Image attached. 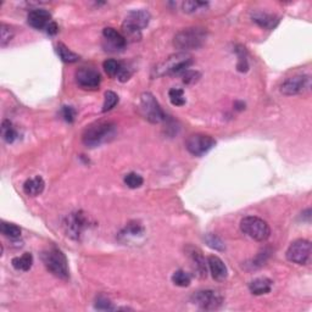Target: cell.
Segmentation results:
<instances>
[{"mask_svg":"<svg viewBox=\"0 0 312 312\" xmlns=\"http://www.w3.org/2000/svg\"><path fill=\"white\" fill-rule=\"evenodd\" d=\"M117 133V126L110 121H99L93 123L82 134V141L87 148L100 147L112 140Z\"/></svg>","mask_w":312,"mask_h":312,"instance_id":"cell-1","label":"cell"},{"mask_svg":"<svg viewBox=\"0 0 312 312\" xmlns=\"http://www.w3.org/2000/svg\"><path fill=\"white\" fill-rule=\"evenodd\" d=\"M43 264L52 276L60 278L63 280H67L70 278L69 261L65 254L60 249L51 246L44 250L41 255Z\"/></svg>","mask_w":312,"mask_h":312,"instance_id":"cell-2","label":"cell"},{"mask_svg":"<svg viewBox=\"0 0 312 312\" xmlns=\"http://www.w3.org/2000/svg\"><path fill=\"white\" fill-rule=\"evenodd\" d=\"M150 14L147 10L139 9V10L131 11L126 17L125 22L122 23V33L126 41L137 42L141 39V30L148 27L150 22Z\"/></svg>","mask_w":312,"mask_h":312,"instance_id":"cell-3","label":"cell"},{"mask_svg":"<svg viewBox=\"0 0 312 312\" xmlns=\"http://www.w3.org/2000/svg\"><path fill=\"white\" fill-rule=\"evenodd\" d=\"M208 32L202 27H188L179 31L174 38V45L182 51L196 50L205 44Z\"/></svg>","mask_w":312,"mask_h":312,"instance_id":"cell-4","label":"cell"},{"mask_svg":"<svg viewBox=\"0 0 312 312\" xmlns=\"http://www.w3.org/2000/svg\"><path fill=\"white\" fill-rule=\"evenodd\" d=\"M193 64V58L187 52H177V54L171 55L168 59H166L165 63L155 69L156 76H175L182 75L189 69L190 65Z\"/></svg>","mask_w":312,"mask_h":312,"instance_id":"cell-5","label":"cell"},{"mask_svg":"<svg viewBox=\"0 0 312 312\" xmlns=\"http://www.w3.org/2000/svg\"><path fill=\"white\" fill-rule=\"evenodd\" d=\"M240 230L256 242H266L271 236V228L267 222L256 216L244 217L240 222Z\"/></svg>","mask_w":312,"mask_h":312,"instance_id":"cell-6","label":"cell"},{"mask_svg":"<svg viewBox=\"0 0 312 312\" xmlns=\"http://www.w3.org/2000/svg\"><path fill=\"white\" fill-rule=\"evenodd\" d=\"M141 115L150 123H160L166 121V114L162 107L157 103V100L149 92L143 93L140 95V105H139Z\"/></svg>","mask_w":312,"mask_h":312,"instance_id":"cell-7","label":"cell"},{"mask_svg":"<svg viewBox=\"0 0 312 312\" xmlns=\"http://www.w3.org/2000/svg\"><path fill=\"white\" fill-rule=\"evenodd\" d=\"M89 218L83 211H75L70 214L64 222V228L66 232V236L72 238V239L78 240L81 239L86 231L88 230Z\"/></svg>","mask_w":312,"mask_h":312,"instance_id":"cell-8","label":"cell"},{"mask_svg":"<svg viewBox=\"0 0 312 312\" xmlns=\"http://www.w3.org/2000/svg\"><path fill=\"white\" fill-rule=\"evenodd\" d=\"M191 301L200 307L202 310L205 311H214L217 310L223 304V296L216 290L205 289L199 290V292L194 293L191 296Z\"/></svg>","mask_w":312,"mask_h":312,"instance_id":"cell-9","label":"cell"},{"mask_svg":"<svg viewBox=\"0 0 312 312\" xmlns=\"http://www.w3.org/2000/svg\"><path fill=\"white\" fill-rule=\"evenodd\" d=\"M216 145V140L208 134H191L185 140V148L194 156H203Z\"/></svg>","mask_w":312,"mask_h":312,"instance_id":"cell-10","label":"cell"},{"mask_svg":"<svg viewBox=\"0 0 312 312\" xmlns=\"http://www.w3.org/2000/svg\"><path fill=\"white\" fill-rule=\"evenodd\" d=\"M311 256V243L306 239L294 240L287 250V259L296 265H306Z\"/></svg>","mask_w":312,"mask_h":312,"instance_id":"cell-11","label":"cell"},{"mask_svg":"<svg viewBox=\"0 0 312 312\" xmlns=\"http://www.w3.org/2000/svg\"><path fill=\"white\" fill-rule=\"evenodd\" d=\"M311 87V77L307 75L294 76L287 78L280 86V93L287 97L298 95L307 92Z\"/></svg>","mask_w":312,"mask_h":312,"instance_id":"cell-12","label":"cell"},{"mask_svg":"<svg viewBox=\"0 0 312 312\" xmlns=\"http://www.w3.org/2000/svg\"><path fill=\"white\" fill-rule=\"evenodd\" d=\"M76 81L83 89L95 91L100 86L101 76L93 67H81L76 71Z\"/></svg>","mask_w":312,"mask_h":312,"instance_id":"cell-13","label":"cell"},{"mask_svg":"<svg viewBox=\"0 0 312 312\" xmlns=\"http://www.w3.org/2000/svg\"><path fill=\"white\" fill-rule=\"evenodd\" d=\"M103 37H104V42L106 43L105 44V50L109 51H121L125 49L126 44H127V41L123 37L122 33L117 32L115 29H111V27H106L103 31Z\"/></svg>","mask_w":312,"mask_h":312,"instance_id":"cell-14","label":"cell"},{"mask_svg":"<svg viewBox=\"0 0 312 312\" xmlns=\"http://www.w3.org/2000/svg\"><path fill=\"white\" fill-rule=\"evenodd\" d=\"M27 22L35 30H46L49 23L51 22V14L44 9H35L27 16Z\"/></svg>","mask_w":312,"mask_h":312,"instance_id":"cell-15","label":"cell"},{"mask_svg":"<svg viewBox=\"0 0 312 312\" xmlns=\"http://www.w3.org/2000/svg\"><path fill=\"white\" fill-rule=\"evenodd\" d=\"M185 251L190 258L191 262H193L194 270H195L197 276L206 278V276H208V262L204 259L202 250L194 248V246H187Z\"/></svg>","mask_w":312,"mask_h":312,"instance_id":"cell-16","label":"cell"},{"mask_svg":"<svg viewBox=\"0 0 312 312\" xmlns=\"http://www.w3.org/2000/svg\"><path fill=\"white\" fill-rule=\"evenodd\" d=\"M208 266L211 272V276L217 282H223L228 277V270L224 262L218 256L210 255L208 258Z\"/></svg>","mask_w":312,"mask_h":312,"instance_id":"cell-17","label":"cell"},{"mask_svg":"<svg viewBox=\"0 0 312 312\" xmlns=\"http://www.w3.org/2000/svg\"><path fill=\"white\" fill-rule=\"evenodd\" d=\"M45 182L41 176L27 179L23 184V191L29 196H38L44 191Z\"/></svg>","mask_w":312,"mask_h":312,"instance_id":"cell-18","label":"cell"},{"mask_svg":"<svg viewBox=\"0 0 312 312\" xmlns=\"http://www.w3.org/2000/svg\"><path fill=\"white\" fill-rule=\"evenodd\" d=\"M252 21L264 30H273L279 22V18L267 12L258 11L252 14Z\"/></svg>","mask_w":312,"mask_h":312,"instance_id":"cell-19","label":"cell"},{"mask_svg":"<svg viewBox=\"0 0 312 312\" xmlns=\"http://www.w3.org/2000/svg\"><path fill=\"white\" fill-rule=\"evenodd\" d=\"M272 286H273V282L268 278L261 277V278H256V279L250 282L249 284V289L251 292V294L254 295H264L268 294V293L272 290Z\"/></svg>","mask_w":312,"mask_h":312,"instance_id":"cell-20","label":"cell"},{"mask_svg":"<svg viewBox=\"0 0 312 312\" xmlns=\"http://www.w3.org/2000/svg\"><path fill=\"white\" fill-rule=\"evenodd\" d=\"M11 264L15 270L27 272L32 268L33 255L31 254V252H24L22 256H17V258L12 259Z\"/></svg>","mask_w":312,"mask_h":312,"instance_id":"cell-21","label":"cell"},{"mask_svg":"<svg viewBox=\"0 0 312 312\" xmlns=\"http://www.w3.org/2000/svg\"><path fill=\"white\" fill-rule=\"evenodd\" d=\"M56 52L61 60L66 64H73L79 60V55L76 54V52L71 51L66 45L63 44V43H59L56 45Z\"/></svg>","mask_w":312,"mask_h":312,"instance_id":"cell-22","label":"cell"},{"mask_svg":"<svg viewBox=\"0 0 312 312\" xmlns=\"http://www.w3.org/2000/svg\"><path fill=\"white\" fill-rule=\"evenodd\" d=\"M2 137L9 144L14 143L18 137L16 128L14 127V125L9 120H4L2 123Z\"/></svg>","mask_w":312,"mask_h":312,"instance_id":"cell-23","label":"cell"},{"mask_svg":"<svg viewBox=\"0 0 312 312\" xmlns=\"http://www.w3.org/2000/svg\"><path fill=\"white\" fill-rule=\"evenodd\" d=\"M236 54L238 56L237 70L239 72H248L249 70V60H248V52H246L245 46L237 45L236 46Z\"/></svg>","mask_w":312,"mask_h":312,"instance_id":"cell-24","label":"cell"},{"mask_svg":"<svg viewBox=\"0 0 312 312\" xmlns=\"http://www.w3.org/2000/svg\"><path fill=\"white\" fill-rule=\"evenodd\" d=\"M0 231H2V233L5 237L10 238V239H17V238L21 237V233H22V231H21L18 225L5 221H3L2 224H0Z\"/></svg>","mask_w":312,"mask_h":312,"instance_id":"cell-25","label":"cell"},{"mask_svg":"<svg viewBox=\"0 0 312 312\" xmlns=\"http://www.w3.org/2000/svg\"><path fill=\"white\" fill-rule=\"evenodd\" d=\"M172 283L175 286L181 287V288H185V287H189L191 283V277L189 273L183 270H178L176 271L174 274H172Z\"/></svg>","mask_w":312,"mask_h":312,"instance_id":"cell-26","label":"cell"},{"mask_svg":"<svg viewBox=\"0 0 312 312\" xmlns=\"http://www.w3.org/2000/svg\"><path fill=\"white\" fill-rule=\"evenodd\" d=\"M15 37V31L12 27L9 26L6 23L0 24V45L4 48L12 41V38Z\"/></svg>","mask_w":312,"mask_h":312,"instance_id":"cell-27","label":"cell"},{"mask_svg":"<svg viewBox=\"0 0 312 312\" xmlns=\"http://www.w3.org/2000/svg\"><path fill=\"white\" fill-rule=\"evenodd\" d=\"M144 233V227L141 223H139L137 221H132L126 225V228L122 232L123 237H139Z\"/></svg>","mask_w":312,"mask_h":312,"instance_id":"cell-28","label":"cell"},{"mask_svg":"<svg viewBox=\"0 0 312 312\" xmlns=\"http://www.w3.org/2000/svg\"><path fill=\"white\" fill-rule=\"evenodd\" d=\"M168 98L172 105L175 106H183L185 104V97H184V91L181 88H172L168 92Z\"/></svg>","mask_w":312,"mask_h":312,"instance_id":"cell-29","label":"cell"},{"mask_svg":"<svg viewBox=\"0 0 312 312\" xmlns=\"http://www.w3.org/2000/svg\"><path fill=\"white\" fill-rule=\"evenodd\" d=\"M204 239H205L206 244H208L211 249L217 250V251H224L225 246H224L223 240H222L218 236H216V234H212V233L206 234Z\"/></svg>","mask_w":312,"mask_h":312,"instance_id":"cell-30","label":"cell"},{"mask_svg":"<svg viewBox=\"0 0 312 312\" xmlns=\"http://www.w3.org/2000/svg\"><path fill=\"white\" fill-rule=\"evenodd\" d=\"M209 6V3L206 2H184L182 4V9H183L184 12L187 14H194V12L199 11V10H205L206 8Z\"/></svg>","mask_w":312,"mask_h":312,"instance_id":"cell-31","label":"cell"},{"mask_svg":"<svg viewBox=\"0 0 312 312\" xmlns=\"http://www.w3.org/2000/svg\"><path fill=\"white\" fill-rule=\"evenodd\" d=\"M105 99H104V105H103V112L112 110L119 103V95L115 92L107 91L105 92Z\"/></svg>","mask_w":312,"mask_h":312,"instance_id":"cell-32","label":"cell"},{"mask_svg":"<svg viewBox=\"0 0 312 312\" xmlns=\"http://www.w3.org/2000/svg\"><path fill=\"white\" fill-rule=\"evenodd\" d=\"M121 65L122 63H120V61L114 60V59H109V60L104 61L103 67L105 72H106L110 77H117L120 72V69H121Z\"/></svg>","mask_w":312,"mask_h":312,"instance_id":"cell-33","label":"cell"},{"mask_svg":"<svg viewBox=\"0 0 312 312\" xmlns=\"http://www.w3.org/2000/svg\"><path fill=\"white\" fill-rule=\"evenodd\" d=\"M123 181H125V184L127 185L128 188H131V189H137V188L141 187L144 179L140 175L135 174V172H131V174H127L125 176V179H123Z\"/></svg>","mask_w":312,"mask_h":312,"instance_id":"cell-34","label":"cell"},{"mask_svg":"<svg viewBox=\"0 0 312 312\" xmlns=\"http://www.w3.org/2000/svg\"><path fill=\"white\" fill-rule=\"evenodd\" d=\"M94 307L97 308V310H101V311H112V310H116V307L114 306L112 302H111L109 299L105 298V296H103V295L98 296L97 300H95Z\"/></svg>","mask_w":312,"mask_h":312,"instance_id":"cell-35","label":"cell"},{"mask_svg":"<svg viewBox=\"0 0 312 312\" xmlns=\"http://www.w3.org/2000/svg\"><path fill=\"white\" fill-rule=\"evenodd\" d=\"M61 116H63V119L66 122L73 123L76 120L77 111L73 109L72 106H67V105H65V106H63V109H61Z\"/></svg>","mask_w":312,"mask_h":312,"instance_id":"cell-36","label":"cell"},{"mask_svg":"<svg viewBox=\"0 0 312 312\" xmlns=\"http://www.w3.org/2000/svg\"><path fill=\"white\" fill-rule=\"evenodd\" d=\"M183 75V82L185 84H193V83H195L199 81L200 78V72H197V71H193V70H187L185 72L182 73Z\"/></svg>","mask_w":312,"mask_h":312,"instance_id":"cell-37","label":"cell"},{"mask_svg":"<svg viewBox=\"0 0 312 312\" xmlns=\"http://www.w3.org/2000/svg\"><path fill=\"white\" fill-rule=\"evenodd\" d=\"M132 73H133L132 72V70L129 69L128 66H126L125 64H122L119 75H117V79H119L120 82H127L132 77Z\"/></svg>","mask_w":312,"mask_h":312,"instance_id":"cell-38","label":"cell"},{"mask_svg":"<svg viewBox=\"0 0 312 312\" xmlns=\"http://www.w3.org/2000/svg\"><path fill=\"white\" fill-rule=\"evenodd\" d=\"M46 35L49 36H56L59 32V26L56 22H54V21H51L50 23H49V26L46 27Z\"/></svg>","mask_w":312,"mask_h":312,"instance_id":"cell-39","label":"cell"},{"mask_svg":"<svg viewBox=\"0 0 312 312\" xmlns=\"http://www.w3.org/2000/svg\"><path fill=\"white\" fill-rule=\"evenodd\" d=\"M236 109L238 111L244 110V109H245V104L242 103V101H237V103H236Z\"/></svg>","mask_w":312,"mask_h":312,"instance_id":"cell-40","label":"cell"}]
</instances>
